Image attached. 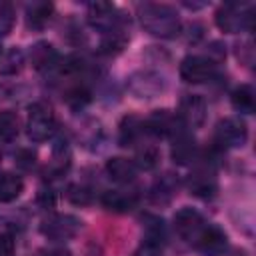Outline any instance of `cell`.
Listing matches in <instances>:
<instances>
[{"mask_svg":"<svg viewBox=\"0 0 256 256\" xmlns=\"http://www.w3.org/2000/svg\"><path fill=\"white\" fill-rule=\"evenodd\" d=\"M138 16L142 28L158 38H174L182 28L178 12L168 4H158V2L140 4Z\"/></svg>","mask_w":256,"mask_h":256,"instance_id":"1","label":"cell"},{"mask_svg":"<svg viewBox=\"0 0 256 256\" xmlns=\"http://www.w3.org/2000/svg\"><path fill=\"white\" fill-rule=\"evenodd\" d=\"M254 24V6L240 2H226L216 12V26L222 32L236 34L242 30H252Z\"/></svg>","mask_w":256,"mask_h":256,"instance_id":"2","label":"cell"},{"mask_svg":"<svg viewBox=\"0 0 256 256\" xmlns=\"http://www.w3.org/2000/svg\"><path fill=\"white\" fill-rule=\"evenodd\" d=\"M56 130V116L54 110L46 102H34L28 108L26 118V132L32 142H44L48 140Z\"/></svg>","mask_w":256,"mask_h":256,"instance_id":"3","label":"cell"},{"mask_svg":"<svg viewBox=\"0 0 256 256\" xmlns=\"http://www.w3.org/2000/svg\"><path fill=\"white\" fill-rule=\"evenodd\" d=\"M248 140V128L242 118H222L214 128V144L218 148H240Z\"/></svg>","mask_w":256,"mask_h":256,"instance_id":"4","label":"cell"},{"mask_svg":"<svg viewBox=\"0 0 256 256\" xmlns=\"http://www.w3.org/2000/svg\"><path fill=\"white\" fill-rule=\"evenodd\" d=\"M218 74V66L214 60L206 58V56H186L180 62V76L184 82L188 84H202L208 82L212 78H216Z\"/></svg>","mask_w":256,"mask_h":256,"instance_id":"5","label":"cell"},{"mask_svg":"<svg viewBox=\"0 0 256 256\" xmlns=\"http://www.w3.org/2000/svg\"><path fill=\"white\" fill-rule=\"evenodd\" d=\"M80 228H82L80 218H76L72 214H54V216H48L42 222V226H40L42 234L48 240H56V242L74 238L80 232Z\"/></svg>","mask_w":256,"mask_h":256,"instance_id":"6","label":"cell"},{"mask_svg":"<svg viewBox=\"0 0 256 256\" xmlns=\"http://www.w3.org/2000/svg\"><path fill=\"white\" fill-rule=\"evenodd\" d=\"M144 126H146V132H150L158 138H174L182 130H186L180 116L170 110H154L148 116V120L144 122Z\"/></svg>","mask_w":256,"mask_h":256,"instance_id":"7","label":"cell"},{"mask_svg":"<svg viewBox=\"0 0 256 256\" xmlns=\"http://www.w3.org/2000/svg\"><path fill=\"white\" fill-rule=\"evenodd\" d=\"M204 226H206L204 218L194 208H182L174 214V230L188 244H194L198 240Z\"/></svg>","mask_w":256,"mask_h":256,"instance_id":"8","label":"cell"},{"mask_svg":"<svg viewBox=\"0 0 256 256\" xmlns=\"http://www.w3.org/2000/svg\"><path fill=\"white\" fill-rule=\"evenodd\" d=\"M88 22L100 32H112L122 28L120 12L108 2H94L88 6Z\"/></svg>","mask_w":256,"mask_h":256,"instance_id":"9","label":"cell"},{"mask_svg":"<svg viewBox=\"0 0 256 256\" xmlns=\"http://www.w3.org/2000/svg\"><path fill=\"white\" fill-rule=\"evenodd\" d=\"M192 246L198 252H202L204 256H222L224 250H226V246H228V240H226V234L220 228L206 224L204 230L200 232L198 240Z\"/></svg>","mask_w":256,"mask_h":256,"instance_id":"10","label":"cell"},{"mask_svg":"<svg viewBox=\"0 0 256 256\" xmlns=\"http://www.w3.org/2000/svg\"><path fill=\"white\" fill-rule=\"evenodd\" d=\"M180 120L188 128H198L206 120V102L198 94H186L180 100Z\"/></svg>","mask_w":256,"mask_h":256,"instance_id":"11","label":"cell"},{"mask_svg":"<svg viewBox=\"0 0 256 256\" xmlns=\"http://www.w3.org/2000/svg\"><path fill=\"white\" fill-rule=\"evenodd\" d=\"M136 164L134 160H128V158H122V156H114L106 162V174L110 176V180L118 182V184H130L134 182L136 178Z\"/></svg>","mask_w":256,"mask_h":256,"instance_id":"12","label":"cell"},{"mask_svg":"<svg viewBox=\"0 0 256 256\" xmlns=\"http://www.w3.org/2000/svg\"><path fill=\"white\" fill-rule=\"evenodd\" d=\"M100 202L112 212H128L138 204V194L128 190H106L100 196Z\"/></svg>","mask_w":256,"mask_h":256,"instance_id":"13","label":"cell"},{"mask_svg":"<svg viewBox=\"0 0 256 256\" xmlns=\"http://www.w3.org/2000/svg\"><path fill=\"white\" fill-rule=\"evenodd\" d=\"M216 178L208 170H196L188 176V190L198 198H212L216 194Z\"/></svg>","mask_w":256,"mask_h":256,"instance_id":"14","label":"cell"},{"mask_svg":"<svg viewBox=\"0 0 256 256\" xmlns=\"http://www.w3.org/2000/svg\"><path fill=\"white\" fill-rule=\"evenodd\" d=\"M172 140H174V144H172V160L174 162H178V164H190V162L196 160V154H198L196 142H194V138L186 130H182Z\"/></svg>","mask_w":256,"mask_h":256,"instance_id":"15","label":"cell"},{"mask_svg":"<svg viewBox=\"0 0 256 256\" xmlns=\"http://www.w3.org/2000/svg\"><path fill=\"white\" fill-rule=\"evenodd\" d=\"M30 60H32L34 68H38V70L56 68L58 62H60L56 50H54L52 44H48V42H38V44L32 48V52H30Z\"/></svg>","mask_w":256,"mask_h":256,"instance_id":"16","label":"cell"},{"mask_svg":"<svg viewBox=\"0 0 256 256\" xmlns=\"http://www.w3.org/2000/svg\"><path fill=\"white\" fill-rule=\"evenodd\" d=\"M144 248L148 250H158L164 240H166V230H164V222L160 218H148L146 226H144Z\"/></svg>","mask_w":256,"mask_h":256,"instance_id":"17","label":"cell"},{"mask_svg":"<svg viewBox=\"0 0 256 256\" xmlns=\"http://www.w3.org/2000/svg\"><path fill=\"white\" fill-rule=\"evenodd\" d=\"M24 182L14 172H0V202H12L22 194Z\"/></svg>","mask_w":256,"mask_h":256,"instance_id":"18","label":"cell"},{"mask_svg":"<svg viewBox=\"0 0 256 256\" xmlns=\"http://www.w3.org/2000/svg\"><path fill=\"white\" fill-rule=\"evenodd\" d=\"M54 6L50 2H34L26 8V18H28V26L32 28H44L50 18H52Z\"/></svg>","mask_w":256,"mask_h":256,"instance_id":"19","label":"cell"},{"mask_svg":"<svg viewBox=\"0 0 256 256\" xmlns=\"http://www.w3.org/2000/svg\"><path fill=\"white\" fill-rule=\"evenodd\" d=\"M144 132H146L144 122H140L136 116H128V118H124V122H122V126H120V142H122L124 146L138 144Z\"/></svg>","mask_w":256,"mask_h":256,"instance_id":"20","label":"cell"},{"mask_svg":"<svg viewBox=\"0 0 256 256\" xmlns=\"http://www.w3.org/2000/svg\"><path fill=\"white\" fill-rule=\"evenodd\" d=\"M230 98H232V106H234L238 112H242V114H252L254 108H256V96H254L252 86H248V84L238 86V88L232 92Z\"/></svg>","mask_w":256,"mask_h":256,"instance_id":"21","label":"cell"},{"mask_svg":"<svg viewBox=\"0 0 256 256\" xmlns=\"http://www.w3.org/2000/svg\"><path fill=\"white\" fill-rule=\"evenodd\" d=\"M176 188H178V182L170 176V174H164L154 186H152V200L156 202V204H162V202H170V198L174 196V192H176Z\"/></svg>","mask_w":256,"mask_h":256,"instance_id":"22","label":"cell"},{"mask_svg":"<svg viewBox=\"0 0 256 256\" xmlns=\"http://www.w3.org/2000/svg\"><path fill=\"white\" fill-rule=\"evenodd\" d=\"M20 132V120H18V114L10 112V110H4L0 112V140L2 142H10L18 136Z\"/></svg>","mask_w":256,"mask_h":256,"instance_id":"23","label":"cell"},{"mask_svg":"<svg viewBox=\"0 0 256 256\" xmlns=\"http://www.w3.org/2000/svg\"><path fill=\"white\" fill-rule=\"evenodd\" d=\"M126 42H128V36L124 34L122 28H118V30H112V32L104 34V38L100 42V50L104 54H116L126 46Z\"/></svg>","mask_w":256,"mask_h":256,"instance_id":"24","label":"cell"},{"mask_svg":"<svg viewBox=\"0 0 256 256\" xmlns=\"http://www.w3.org/2000/svg\"><path fill=\"white\" fill-rule=\"evenodd\" d=\"M160 160V152L154 144H142L136 152V168H144V170H152Z\"/></svg>","mask_w":256,"mask_h":256,"instance_id":"25","label":"cell"},{"mask_svg":"<svg viewBox=\"0 0 256 256\" xmlns=\"http://www.w3.org/2000/svg\"><path fill=\"white\" fill-rule=\"evenodd\" d=\"M68 164H70V152H68V148L62 144V146L54 148V154H52V160H50L46 172L58 176V174H62V172L68 168Z\"/></svg>","mask_w":256,"mask_h":256,"instance_id":"26","label":"cell"},{"mask_svg":"<svg viewBox=\"0 0 256 256\" xmlns=\"http://www.w3.org/2000/svg\"><path fill=\"white\" fill-rule=\"evenodd\" d=\"M66 198H68L72 204H80V206H86V204H90V202H92V192H90V188H86V186H80V184H72V186H68Z\"/></svg>","mask_w":256,"mask_h":256,"instance_id":"27","label":"cell"},{"mask_svg":"<svg viewBox=\"0 0 256 256\" xmlns=\"http://www.w3.org/2000/svg\"><path fill=\"white\" fill-rule=\"evenodd\" d=\"M14 26V8L8 2H0V36H6Z\"/></svg>","mask_w":256,"mask_h":256,"instance_id":"28","label":"cell"},{"mask_svg":"<svg viewBox=\"0 0 256 256\" xmlns=\"http://www.w3.org/2000/svg\"><path fill=\"white\" fill-rule=\"evenodd\" d=\"M22 64H24V54H22L18 48H14V50L8 52L6 64L2 66V72H4V74H16V72H20Z\"/></svg>","mask_w":256,"mask_h":256,"instance_id":"29","label":"cell"},{"mask_svg":"<svg viewBox=\"0 0 256 256\" xmlns=\"http://www.w3.org/2000/svg\"><path fill=\"white\" fill-rule=\"evenodd\" d=\"M14 162H16L20 168H24V170H30V168L36 164V152L22 148V150H18V152L14 154Z\"/></svg>","mask_w":256,"mask_h":256,"instance_id":"30","label":"cell"},{"mask_svg":"<svg viewBox=\"0 0 256 256\" xmlns=\"http://www.w3.org/2000/svg\"><path fill=\"white\" fill-rule=\"evenodd\" d=\"M14 254V238L8 232H0V256H12Z\"/></svg>","mask_w":256,"mask_h":256,"instance_id":"31","label":"cell"},{"mask_svg":"<svg viewBox=\"0 0 256 256\" xmlns=\"http://www.w3.org/2000/svg\"><path fill=\"white\" fill-rule=\"evenodd\" d=\"M42 256H72L66 248H50V250H44Z\"/></svg>","mask_w":256,"mask_h":256,"instance_id":"32","label":"cell"},{"mask_svg":"<svg viewBox=\"0 0 256 256\" xmlns=\"http://www.w3.org/2000/svg\"><path fill=\"white\" fill-rule=\"evenodd\" d=\"M144 256H158V250H148V248H144Z\"/></svg>","mask_w":256,"mask_h":256,"instance_id":"33","label":"cell"},{"mask_svg":"<svg viewBox=\"0 0 256 256\" xmlns=\"http://www.w3.org/2000/svg\"><path fill=\"white\" fill-rule=\"evenodd\" d=\"M0 58H2V44H0Z\"/></svg>","mask_w":256,"mask_h":256,"instance_id":"34","label":"cell"}]
</instances>
